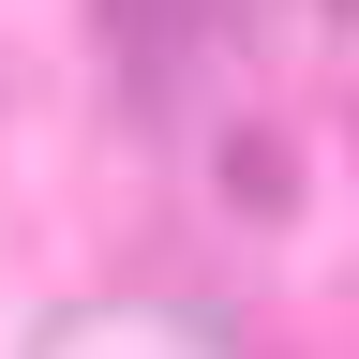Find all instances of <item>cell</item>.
Returning a JSON list of instances; mask_svg holds the SVG:
<instances>
[{
  "mask_svg": "<svg viewBox=\"0 0 359 359\" xmlns=\"http://www.w3.org/2000/svg\"><path fill=\"white\" fill-rule=\"evenodd\" d=\"M269 60H299V75H344L359 90V0H224Z\"/></svg>",
  "mask_w": 359,
  "mask_h": 359,
  "instance_id": "obj_1",
  "label": "cell"
}]
</instances>
